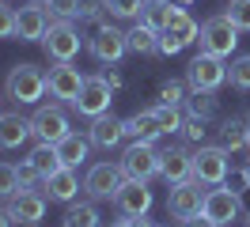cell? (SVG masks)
Returning a JSON list of instances; mask_svg holds the SVG:
<instances>
[{"label": "cell", "instance_id": "cell-40", "mask_svg": "<svg viewBox=\"0 0 250 227\" xmlns=\"http://www.w3.org/2000/svg\"><path fill=\"white\" fill-rule=\"evenodd\" d=\"M178 227H216V224L205 220V216H189V220H178Z\"/></svg>", "mask_w": 250, "mask_h": 227}, {"label": "cell", "instance_id": "cell-43", "mask_svg": "<svg viewBox=\"0 0 250 227\" xmlns=\"http://www.w3.org/2000/svg\"><path fill=\"white\" fill-rule=\"evenodd\" d=\"M137 224H141V220H129V216H122V220H114L110 227H137Z\"/></svg>", "mask_w": 250, "mask_h": 227}, {"label": "cell", "instance_id": "cell-29", "mask_svg": "<svg viewBox=\"0 0 250 227\" xmlns=\"http://www.w3.org/2000/svg\"><path fill=\"white\" fill-rule=\"evenodd\" d=\"M27 163H31L34 170L42 174V178H49L53 170H61V159H57V148H53V144H42V140H38V144L31 148V155H27Z\"/></svg>", "mask_w": 250, "mask_h": 227}, {"label": "cell", "instance_id": "cell-36", "mask_svg": "<svg viewBox=\"0 0 250 227\" xmlns=\"http://www.w3.org/2000/svg\"><path fill=\"white\" fill-rule=\"evenodd\" d=\"M0 38H16V8L0 0Z\"/></svg>", "mask_w": 250, "mask_h": 227}, {"label": "cell", "instance_id": "cell-6", "mask_svg": "<svg viewBox=\"0 0 250 227\" xmlns=\"http://www.w3.org/2000/svg\"><path fill=\"white\" fill-rule=\"evenodd\" d=\"M186 83H189V91H220L228 83V64H224V57H212V53L201 49L197 57L189 61Z\"/></svg>", "mask_w": 250, "mask_h": 227}, {"label": "cell", "instance_id": "cell-10", "mask_svg": "<svg viewBox=\"0 0 250 227\" xmlns=\"http://www.w3.org/2000/svg\"><path fill=\"white\" fill-rule=\"evenodd\" d=\"M197 34H201V27H197V19L182 8V12L174 15L171 23H167V30H159V53L163 57H174V53H182L186 45L197 42Z\"/></svg>", "mask_w": 250, "mask_h": 227}, {"label": "cell", "instance_id": "cell-17", "mask_svg": "<svg viewBox=\"0 0 250 227\" xmlns=\"http://www.w3.org/2000/svg\"><path fill=\"white\" fill-rule=\"evenodd\" d=\"M46 30H49L46 8L27 0V8H19V12H16V38H19V42H42Z\"/></svg>", "mask_w": 250, "mask_h": 227}, {"label": "cell", "instance_id": "cell-18", "mask_svg": "<svg viewBox=\"0 0 250 227\" xmlns=\"http://www.w3.org/2000/svg\"><path fill=\"white\" fill-rule=\"evenodd\" d=\"M80 189H83V182L76 178L72 166H61V170H53L49 178H42V193H46L49 201H57V205H72L80 197Z\"/></svg>", "mask_w": 250, "mask_h": 227}, {"label": "cell", "instance_id": "cell-13", "mask_svg": "<svg viewBox=\"0 0 250 227\" xmlns=\"http://www.w3.org/2000/svg\"><path fill=\"white\" fill-rule=\"evenodd\" d=\"M68 114H64V106H38L31 114V136L34 140H42V144H57L61 136H68Z\"/></svg>", "mask_w": 250, "mask_h": 227}, {"label": "cell", "instance_id": "cell-44", "mask_svg": "<svg viewBox=\"0 0 250 227\" xmlns=\"http://www.w3.org/2000/svg\"><path fill=\"white\" fill-rule=\"evenodd\" d=\"M243 182H247V189H250V155H247V163H243Z\"/></svg>", "mask_w": 250, "mask_h": 227}, {"label": "cell", "instance_id": "cell-7", "mask_svg": "<svg viewBox=\"0 0 250 227\" xmlns=\"http://www.w3.org/2000/svg\"><path fill=\"white\" fill-rule=\"evenodd\" d=\"M231 151L224 148V144H201V148L193 151V178L201 182V186H220V182L228 178V159Z\"/></svg>", "mask_w": 250, "mask_h": 227}, {"label": "cell", "instance_id": "cell-15", "mask_svg": "<svg viewBox=\"0 0 250 227\" xmlns=\"http://www.w3.org/2000/svg\"><path fill=\"white\" fill-rule=\"evenodd\" d=\"M87 49H91V57L99 64H118V61L129 53V42H125V30H118L114 23L110 27H99L87 38Z\"/></svg>", "mask_w": 250, "mask_h": 227}, {"label": "cell", "instance_id": "cell-38", "mask_svg": "<svg viewBox=\"0 0 250 227\" xmlns=\"http://www.w3.org/2000/svg\"><path fill=\"white\" fill-rule=\"evenodd\" d=\"M19 186H23V189H38V193H42V174H38L31 163H19Z\"/></svg>", "mask_w": 250, "mask_h": 227}, {"label": "cell", "instance_id": "cell-37", "mask_svg": "<svg viewBox=\"0 0 250 227\" xmlns=\"http://www.w3.org/2000/svg\"><path fill=\"white\" fill-rule=\"evenodd\" d=\"M205 125H208V121H201V118H186V125H182V136H186V140H193V144H205V133H208Z\"/></svg>", "mask_w": 250, "mask_h": 227}, {"label": "cell", "instance_id": "cell-27", "mask_svg": "<svg viewBox=\"0 0 250 227\" xmlns=\"http://www.w3.org/2000/svg\"><path fill=\"white\" fill-rule=\"evenodd\" d=\"M186 114L189 118H201V121H212L220 114V99L216 91H189L186 99Z\"/></svg>", "mask_w": 250, "mask_h": 227}, {"label": "cell", "instance_id": "cell-16", "mask_svg": "<svg viewBox=\"0 0 250 227\" xmlns=\"http://www.w3.org/2000/svg\"><path fill=\"white\" fill-rule=\"evenodd\" d=\"M46 193H38V189H19L16 197H8V212H12V220L19 227L23 224H42V216H46Z\"/></svg>", "mask_w": 250, "mask_h": 227}, {"label": "cell", "instance_id": "cell-45", "mask_svg": "<svg viewBox=\"0 0 250 227\" xmlns=\"http://www.w3.org/2000/svg\"><path fill=\"white\" fill-rule=\"evenodd\" d=\"M174 8H189V4H193V0H171Z\"/></svg>", "mask_w": 250, "mask_h": 227}, {"label": "cell", "instance_id": "cell-41", "mask_svg": "<svg viewBox=\"0 0 250 227\" xmlns=\"http://www.w3.org/2000/svg\"><path fill=\"white\" fill-rule=\"evenodd\" d=\"M99 76H103V80H106V83H110L114 91H118V87L125 83V80H122V72H114V68H110V72H99Z\"/></svg>", "mask_w": 250, "mask_h": 227}, {"label": "cell", "instance_id": "cell-49", "mask_svg": "<svg viewBox=\"0 0 250 227\" xmlns=\"http://www.w3.org/2000/svg\"><path fill=\"white\" fill-rule=\"evenodd\" d=\"M23 227H31V224H23Z\"/></svg>", "mask_w": 250, "mask_h": 227}, {"label": "cell", "instance_id": "cell-9", "mask_svg": "<svg viewBox=\"0 0 250 227\" xmlns=\"http://www.w3.org/2000/svg\"><path fill=\"white\" fill-rule=\"evenodd\" d=\"M122 182H125L122 163H91L87 174H83V193L95 197V201H114Z\"/></svg>", "mask_w": 250, "mask_h": 227}, {"label": "cell", "instance_id": "cell-26", "mask_svg": "<svg viewBox=\"0 0 250 227\" xmlns=\"http://www.w3.org/2000/svg\"><path fill=\"white\" fill-rule=\"evenodd\" d=\"M178 12H182V8H174L171 0H144L141 23H144V27H152V30H167V23H171Z\"/></svg>", "mask_w": 250, "mask_h": 227}, {"label": "cell", "instance_id": "cell-23", "mask_svg": "<svg viewBox=\"0 0 250 227\" xmlns=\"http://www.w3.org/2000/svg\"><path fill=\"white\" fill-rule=\"evenodd\" d=\"M125 136L129 140H144V144H156L163 136V129L156 121V110H137L133 118H125Z\"/></svg>", "mask_w": 250, "mask_h": 227}, {"label": "cell", "instance_id": "cell-21", "mask_svg": "<svg viewBox=\"0 0 250 227\" xmlns=\"http://www.w3.org/2000/svg\"><path fill=\"white\" fill-rule=\"evenodd\" d=\"M53 148H57V159H61V166H72V170H76V166L87 163V155H91L95 144H91V136L68 133V136H61Z\"/></svg>", "mask_w": 250, "mask_h": 227}, {"label": "cell", "instance_id": "cell-3", "mask_svg": "<svg viewBox=\"0 0 250 227\" xmlns=\"http://www.w3.org/2000/svg\"><path fill=\"white\" fill-rule=\"evenodd\" d=\"M201 216L205 220H212L216 227H231L239 216H243V197L228 189L224 182L220 186H208L205 189V205H201Z\"/></svg>", "mask_w": 250, "mask_h": 227}, {"label": "cell", "instance_id": "cell-33", "mask_svg": "<svg viewBox=\"0 0 250 227\" xmlns=\"http://www.w3.org/2000/svg\"><path fill=\"white\" fill-rule=\"evenodd\" d=\"M23 186H19V166L12 163H0V201H8V197H16Z\"/></svg>", "mask_w": 250, "mask_h": 227}, {"label": "cell", "instance_id": "cell-42", "mask_svg": "<svg viewBox=\"0 0 250 227\" xmlns=\"http://www.w3.org/2000/svg\"><path fill=\"white\" fill-rule=\"evenodd\" d=\"M0 227H16V220H12V212L0 208Z\"/></svg>", "mask_w": 250, "mask_h": 227}, {"label": "cell", "instance_id": "cell-1", "mask_svg": "<svg viewBox=\"0 0 250 227\" xmlns=\"http://www.w3.org/2000/svg\"><path fill=\"white\" fill-rule=\"evenodd\" d=\"M4 95L16 106H38L46 95V72L38 64H12L4 80Z\"/></svg>", "mask_w": 250, "mask_h": 227}, {"label": "cell", "instance_id": "cell-50", "mask_svg": "<svg viewBox=\"0 0 250 227\" xmlns=\"http://www.w3.org/2000/svg\"><path fill=\"white\" fill-rule=\"evenodd\" d=\"M0 114H4V110H0Z\"/></svg>", "mask_w": 250, "mask_h": 227}, {"label": "cell", "instance_id": "cell-20", "mask_svg": "<svg viewBox=\"0 0 250 227\" xmlns=\"http://www.w3.org/2000/svg\"><path fill=\"white\" fill-rule=\"evenodd\" d=\"M87 136H91L95 148L110 151L125 140V121L114 118V114H99V118H91V125H87Z\"/></svg>", "mask_w": 250, "mask_h": 227}, {"label": "cell", "instance_id": "cell-8", "mask_svg": "<svg viewBox=\"0 0 250 227\" xmlns=\"http://www.w3.org/2000/svg\"><path fill=\"white\" fill-rule=\"evenodd\" d=\"M80 30L72 27V19H49V30L42 38V49H46L49 61H72L80 53Z\"/></svg>", "mask_w": 250, "mask_h": 227}, {"label": "cell", "instance_id": "cell-24", "mask_svg": "<svg viewBox=\"0 0 250 227\" xmlns=\"http://www.w3.org/2000/svg\"><path fill=\"white\" fill-rule=\"evenodd\" d=\"M216 133H220V144H224L228 151H243V148H250V129H247V118H239V114L224 118Z\"/></svg>", "mask_w": 250, "mask_h": 227}, {"label": "cell", "instance_id": "cell-12", "mask_svg": "<svg viewBox=\"0 0 250 227\" xmlns=\"http://www.w3.org/2000/svg\"><path fill=\"white\" fill-rule=\"evenodd\" d=\"M110 103H114V87H110L103 76H87L83 80V91H80V99H76V110L80 118H99V114H110Z\"/></svg>", "mask_w": 250, "mask_h": 227}, {"label": "cell", "instance_id": "cell-39", "mask_svg": "<svg viewBox=\"0 0 250 227\" xmlns=\"http://www.w3.org/2000/svg\"><path fill=\"white\" fill-rule=\"evenodd\" d=\"M76 12H80V0H53V4H49V15H53V19H76Z\"/></svg>", "mask_w": 250, "mask_h": 227}, {"label": "cell", "instance_id": "cell-5", "mask_svg": "<svg viewBox=\"0 0 250 227\" xmlns=\"http://www.w3.org/2000/svg\"><path fill=\"white\" fill-rule=\"evenodd\" d=\"M83 80H87V76L80 72L72 61H53V68L46 72V91L57 99V103L76 106L80 91H83Z\"/></svg>", "mask_w": 250, "mask_h": 227}, {"label": "cell", "instance_id": "cell-25", "mask_svg": "<svg viewBox=\"0 0 250 227\" xmlns=\"http://www.w3.org/2000/svg\"><path fill=\"white\" fill-rule=\"evenodd\" d=\"M125 42H129V53H137V57H156L159 53V30L144 27L137 19V27L125 30Z\"/></svg>", "mask_w": 250, "mask_h": 227}, {"label": "cell", "instance_id": "cell-47", "mask_svg": "<svg viewBox=\"0 0 250 227\" xmlns=\"http://www.w3.org/2000/svg\"><path fill=\"white\" fill-rule=\"evenodd\" d=\"M247 227H250V212H247Z\"/></svg>", "mask_w": 250, "mask_h": 227}, {"label": "cell", "instance_id": "cell-2", "mask_svg": "<svg viewBox=\"0 0 250 227\" xmlns=\"http://www.w3.org/2000/svg\"><path fill=\"white\" fill-rule=\"evenodd\" d=\"M197 42H201V49H205V53H212V57H231L235 45H239V27L228 19V12L208 15V19L201 23Z\"/></svg>", "mask_w": 250, "mask_h": 227}, {"label": "cell", "instance_id": "cell-4", "mask_svg": "<svg viewBox=\"0 0 250 227\" xmlns=\"http://www.w3.org/2000/svg\"><path fill=\"white\" fill-rule=\"evenodd\" d=\"M122 170L125 178H141V182H152L159 174V166H163V151L156 144H144V140H133L129 148L122 151Z\"/></svg>", "mask_w": 250, "mask_h": 227}, {"label": "cell", "instance_id": "cell-46", "mask_svg": "<svg viewBox=\"0 0 250 227\" xmlns=\"http://www.w3.org/2000/svg\"><path fill=\"white\" fill-rule=\"evenodd\" d=\"M31 4H42V8H49V4H53V0H31Z\"/></svg>", "mask_w": 250, "mask_h": 227}, {"label": "cell", "instance_id": "cell-32", "mask_svg": "<svg viewBox=\"0 0 250 227\" xmlns=\"http://www.w3.org/2000/svg\"><path fill=\"white\" fill-rule=\"evenodd\" d=\"M186 99H189V83H182V80H167L159 87V103L167 106H186Z\"/></svg>", "mask_w": 250, "mask_h": 227}, {"label": "cell", "instance_id": "cell-30", "mask_svg": "<svg viewBox=\"0 0 250 227\" xmlns=\"http://www.w3.org/2000/svg\"><path fill=\"white\" fill-rule=\"evenodd\" d=\"M156 110V121H159V129H163V136H171V133H182V106H167V103H159L152 106Z\"/></svg>", "mask_w": 250, "mask_h": 227}, {"label": "cell", "instance_id": "cell-11", "mask_svg": "<svg viewBox=\"0 0 250 227\" xmlns=\"http://www.w3.org/2000/svg\"><path fill=\"white\" fill-rule=\"evenodd\" d=\"M152 189H148V182L141 178H125L122 189L114 193V208L122 212V216H129V220H144L148 212H152Z\"/></svg>", "mask_w": 250, "mask_h": 227}, {"label": "cell", "instance_id": "cell-34", "mask_svg": "<svg viewBox=\"0 0 250 227\" xmlns=\"http://www.w3.org/2000/svg\"><path fill=\"white\" fill-rule=\"evenodd\" d=\"M144 0H106V12L114 19H141Z\"/></svg>", "mask_w": 250, "mask_h": 227}, {"label": "cell", "instance_id": "cell-22", "mask_svg": "<svg viewBox=\"0 0 250 227\" xmlns=\"http://www.w3.org/2000/svg\"><path fill=\"white\" fill-rule=\"evenodd\" d=\"M31 140V118H23V114H0V148L12 151L19 144H27Z\"/></svg>", "mask_w": 250, "mask_h": 227}, {"label": "cell", "instance_id": "cell-35", "mask_svg": "<svg viewBox=\"0 0 250 227\" xmlns=\"http://www.w3.org/2000/svg\"><path fill=\"white\" fill-rule=\"evenodd\" d=\"M228 19L239 30H250V0H231L228 4Z\"/></svg>", "mask_w": 250, "mask_h": 227}, {"label": "cell", "instance_id": "cell-48", "mask_svg": "<svg viewBox=\"0 0 250 227\" xmlns=\"http://www.w3.org/2000/svg\"><path fill=\"white\" fill-rule=\"evenodd\" d=\"M247 129H250V118H247Z\"/></svg>", "mask_w": 250, "mask_h": 227}, {"label": "cell", "instance_id": "cell-19", "mask_svg": "<svg viewBox=\"0 0 250 227\" xmlns=\"http://www.w3.org/2000/svg\"><path fill=\"white\" fill-rule=\"evenodd\" d=\"M159 178H167V186H178V182L193 178V151H189L186 144L163 148V166H159Z\"/></svg>", "mask_w": 250, "mask_h": 227}, {"label": "cell", "instance_id": "cell-14", "mask_svg": "<svg viewBox=\"0 0 250 227\" xmlns=\"http://www.w3.org/2000/svg\"><path fill=\"white\" fill-rule=\"evenodd\" d=\"M201 205H205V186L197 178L178 182V186H171V193H167V212H171L174 220L201 216Z\"/></svg>", "mask_w": 250, "mask_h": 227}, {"label": "cell", "instance_id": "cell-28", "mask_svg": "<svg viewBox=\"0 0 250 227\" xmlns=\"http://www.w3.org/2000/svg\"><path fill=\"white\" fill-rule=\"evenodd\" d=\"M103 224V216H99V208H95L91 201H72L68 205V212H64V220H61V227H99Z\"/></svg>", "mask_w": 250, "mask_h": 227}, {"label": "cell", "instance_id": "cell-31", "mask_svg": "<svg viewBox=\"0 0 250 227\" xmlns=\"http://www.w3.org/2000/svg\"><path fill=\"white\" fill-rule=\"evenodd\" d=\"M228 80H231L235 91H250V53H243L228 64Z\"/></svg>", "mask_w": 250, "mask_h": 227}]
</instances>
